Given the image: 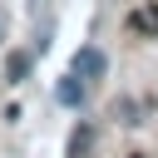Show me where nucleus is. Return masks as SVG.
I'll return each instance as SVG.
<instances>
[{"instance_id":"7ed1b4c3","label":"nucleus","mask_w":158,"mask_h":158,"mask_svg":"<svg viewBox=\"0 0 158 158\" xmlns=\"http://www.w3.org/2000/svg\"><path fill=\"white\" fill-rule=\"evenodd\" d=\"M89 153H94V128L79 123V128L69 133V158H89Z\"/></svg>"},{"instance_id":"0eeeda50","label":"nucleus","mask_w":158,"mask_h":158,"mask_svg":"<svg viewBox=\"0 0 158 158\" xmlns=\"http://www.w3.org/2000/svg\"><path fill=\"white\" fill-rule=\"evenodd\" d=\"M0 40H5V15H0Z\"/></svg>"},{"instance_id":"f257e3e1","label":"nucleus","mask_w":158,"mask_h":158,"mask_svg":"<svg viewBox=\"0 0 158 158\" xmlns=\"http://www.w3.org/2000/svg\"><path fill=\"white\" fill-rule=\"evenodd\" d=\"M74 74H84L89 84L94 79H104L109 74V59H104V49H94V44H84V49H74V64H69Z\"/></svg>"},{"instance_id":"20e7f679","label":"nucleus","mask_w":158,"mask_h":158,"mask_svg":"<svg viewBox=\"0 0 158 158\" xmlns=\"http://www.w3.org/2000/svg\"><path fill=\"white\" fill-rule=\"evenodd\" d=\"M128 30H138V35H158V5L133 10V15H128Z\"/></svg>"},{"instance_id":"423d86ee","label":"nucleus","mask_w":158,"mask_h":158,"mask_svg":"<svg viewBox=\"0 0 158 158\" xmlns=\"http://www.w3.org/2000/svg\"><path fill=\"white\" fill-rule=\"evenodd\" d=\"M114 114H118V123H138V109H133V99H118V104H114Z\"/></svg>"},{"instance_id":"39448f33","label":"nucleus","mask_w":158,"mask_h":158,"mask_svg":"<svg viewBox=\"0 0 158 158\" xmlns=\"http://www.w3.org/2000/svg\"><path fill=\"white\" fill-rule=\"evenodd\" d=\"M5 74H10V84H20V79H30V54H25V49H15V54L5 59Z\"/></svg>"},{"instance_id":"f03ea898","label":"nucleus","mask_w":158,"mask_h":158,"mask_svg":"<svg viewBox=\"0 0 158 158\" xmlns=\"http://www.w3.org/2000/svg\"><path fill=\"white\" fill-rule=\"evenodd\" d=\"M84 84H89V79H84V74H74V69H69V74H64V79H59V84H54V99H59V104H64V109H79V104H84V94H89V89H84Z\"/></svg>"}]
</instances>
